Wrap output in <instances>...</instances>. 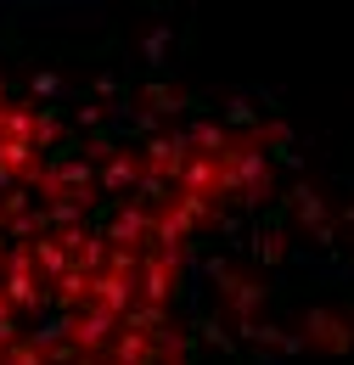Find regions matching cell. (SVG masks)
Wrapping results in <instances>:
<instances>
[{"mask_svg": "<svg viewBox=\"0 0 354 365\" xmlns=\"http://www.w3.org/2000/svg\"><path fill=\"white\" fill-rule=\"evenodd\" d=\"M220 175H225V197L231 202H242V208H265L270 202V152H265V130L253 124V130H231V146H225L220 158Z\"/></svg>", "mask_w": 354, "mask_h": 365, "instance_id": "6da1fadb", "label": "cell"}, {"mask_svg": "<svg viewBox=\"0 0 354 365\" xmlns=\"http://www.w3.org/2000/svg\"><path fill=\"white\" fill-rule=\"evenodd\" d=\"M208 225H220V202L175 191L169 202L152 208V247H191V236Z\"/></svg>", "mask_w": 354, "mask_h": 365, "instance_id": "7a4b0ae2", "label": "cell"}, {"mask_svg": "<svg viewBox=\"0 0 354 365\" xmlns=\"http://www.w3.org/2000/svg\"><path fill=\"white\" fill-rule=\"evenodd\" d=\"M96 163L90 158H51V169L40 175V185H34V197L40 202H79V208H96Z\"/></svg>", "mask_w": 354, "mask_h": 365, "instance_id": "3957f363", "label": "cell"}, {"mask_svg": "<svg viewBox=\"0 0 354 365\" xmlns=\"http://www.w3.org/2000/svg\"><path fill=\"white\" fill-rule=\"evenodd\" d=\"M208 281L220 287V304L236 315V326H253V320H259V309H265V298H270V287H265L253 270H236L231 259H208Z\"/></svg>", "mask_w": 354, "mask_h": 365, "instance_id": "277c9868", "label": "cell"}, {"mask_svg": "<svg viewBox=\"0 0 354 365\" xmlns=\"http://www.w3.org/2000/svg\"><path fill=\"white\" fill-rule=\"evenodd\" d=\"M186 275V247H146L141 253V304L169 309V298L180 292Z\"/></svg>", "mask_w": 354, "mask_h": 365, "instance_id": "5b68a950", "label": "cell"}, {"mask_svg": "<svg viewBox=\"0 0 354 365\" xmlns=\"http://www.w3.org/2000/svg\"><path fill=\"white\" fill-rule=\"evenodd\" d=\"M304 343H310L315 354H326V360L354 354V315H349V309H326V304H315L310 315H304Z\"/></svg>", "mask_w": 354, "mask_h": 365, "instance_id": "8992f818", "label": "cell"}, {"mask_svg": "<svg viewBox=\"0 0 354 365\" xmlns=\"http://www.w3.org/2000/svg\"><path fill=\"white\" fill-rule=\"evenodd\" d=\"M101 242H107L113 253H135V259H141V253L152 247V208H146L141 197H124L118 214H113V225L101 230Z\"/></svg>", "mask_w": 354, "mask_h": 365, "instance_id": "52a82bcc", "label": "cell"}, {"mask_svg": "<svg viewBox=\"0 0 354 365\" xmlns=\"http://www.w3.org/2000/svg\"><path fill=\"white\" fill-rule=\"evenodd\" d=\"M118 326L124 320L107 315V309H79V315H68V343H74V354L79 360H107V349H113V337H118Z\"/></svg>", "mask_w": 354, "mask_h": 365, "instance_id": "ba28073f", "label": "cell"}, {"mask_svg": "<svg viewBox=\"0 0 354 365\" xmlns=\"http://www.w3.org/2000/svg\"><path fill=\"white\" fill-rule=\"evenodd\" d=\"M90 287H96V275H85L79 264H68L56 281H45V309H56V315H79V309H90Z\"/></svg>", "mask_w": 354, "mask_h": 365, "instance_id": "9c48e42d", "label": "cell"}, {"mask_svg": "<svg viewBox=\"0 0 354 365\" xmlns=\"http://www.w3.org/2000/svg\"><path fill=\"white\" fill-rule=\"evenodd\" d=\"M141 152H130V146H113V158L101 163V175H96V185L107 191V197H130V191H141Z\"/></svg>", "mask_w": 354, "mask_h": 365, "instance_id": "30bf717a", "label": "cell"}, {"mask_svg": "<svg viewBox=\"0 0 354 365\" xmlns=\"http://www.w3.org/2000/svg\"><path fill=\"white\" fill-rule=\"evenodd\" d=\"M287 202L298 208V225L310 230L320 247H332V208H326V197H320L315 185H304V180H298L293 191H287Z\"/></svg>", "mask_w": 354, "mask_h": 365, "instance_id": "8fae6325", "label": "cell"}, {"mask_svg": "<svg viewBox=\"0 0 354 365\" xmlns=\"http://www.w3.org/2000/svg\"><path fill=\"white\" fill-rule=\"evenodd\" d=\"M107 360H113V365H158V349H152V337H146V331H135V326H124V331L113 337V349H107Z\"/></svg>", "mask_w": 354, "mask_h": 365, "instance_id": "7c38bea8", "label": "cell"}, {"mask_svg": "<svg viewBox=\"0 0 354 365\" xmlns=\"http://www.w3.org/2000/svg\"><path fill=\"white\" fill-rule=\"evenodd\" d=\"M74 140H68V118L56 113V107H40V124H34V152H51V158H62Z\"/></svg>", "mask_w": 354, "mask_h": 365, "instance_id": "4fadbf2b", "label": "cell"}, {"mask_svg": "<svg viewBox=\"0 0 354 365\" xmlns=\"http://www.w3.org/2000/svg\"><path fill=\"white\" fill-rule=\"evenodd\" d=\"M186 140H191V158H225L231 130L214 124V118H197V124H186Z\"/></svg>", "mask_w": 354, "mask_h": 365, "instance_id": "5bb4252c", "label": "cell"}, {"mask_svg": "<svg viewBox=\"0 0 354 365\" xmlns=\"http://www.w3.org/2000/svg\"><path fill=\"white\" fill-rule=\"evenodd\" d=\"M141 107H146L152 118H175V113L197 107V101H191V96H180V91H169V85H146V91H141Z\"/></svg>", "mask_w": 354, "mask_h": 365, "instance_id": "9a60e30c", "label": "cell"}, {"mask_svg": "<svg viewBox=\"0 0 354 365\" xmlns=\"http://www.w3.org/2000/svg\"><path fill=\"white\" fill-rule=\"evenodd\" d=\"M34 208H40V197L29 185H6L0 191V230L11 225V220H23V214H34Z\"/></svg>", "mask_w": 354, "mask_h": 365, "instance_id": "2e32d148", "label": "cell"}, {"mask_svg": "<svg viewBox=\"0 0 354 365\" xmlns=\"http://www.w3.org/2000/svg\"><path fill=\"white\" fill-rule=\"evenodd\" d=\"M34 124H40L34 101H11L6 107V140H34Z\"/></svg>", "mask_w": 354, "mask_h": 365, "instance_id": "e0dca14e", "label": "cell"}, {"mask_svg": "<svg viewBox=\"0 0 354 365\" xmlns=\"http://www.w3.org/2000/svg\"><path fill=\"white\" fill-rule=\"evenodd\" d=\"M152 349H158V365H163V360H191L197 337H191V331H175V326H163V331L152 337Z\"/></svg>", "mask_w": 354, "mask_h": 365, "instance_id": "ac0fdd59", "label": "cell"}, {"mask_svg": "<svg viewBox=\"0 0 354 365\" xmlns=\"http://www.w3.org/2000/svg\"><path fill=\"white\" fill-rule=\"evenodd\" d=\"M34 264H40V281H56V275L74 264V259L56 247V236H40V242H34Z\"/></svg>", "mask_w": 354, "mask_h": 365, "instance_id": "d6986e66", "label": "cell"}, {"mask_svg": "<svg viewBox=\"0 0 354 365\" xmlns=\"http://www.w3.org/2000/svg\"><path fill=\"white\" fill-rule=\"evenodd\" d=\"M169 40H175V29H169V23H158V29L146 34V46H141V62H146V68H163V56H169Z\"/></svg>", "mask_w": 354, "mask_h": 365, "instance_id": "ffe728a7", "label": "cell"}, {"mask_svg": "<svg viewBox=\"0 0 354 365\" xmlns=\"http://www.w3.org/2000/svg\"><path fill=\"white\" fill-rule=\"evenodd\" d=\"M0 365H51V354H45L34 337H23V343H11V349L0 354Z\"/></svg>", "mask_w": 354, "mask_h": 365, "instance_id": "44dd1931", "label": "cell"}, {"mask_svg": "<svg viewBox=\"0 0 354 365\" xmlns=\"http://www.w3.org/2000/svg\"><path fill=\"white\" fill-rule=\"evenodd\" d=\"M34 96H62V73H34Z\"/></svg>", "mask_w": 354, "mask_h": 365, "instance_id": "7402d4cb", "label": "cell"}, {"mask_svg": "<svg viewBox=\"0 0 354 365\" xmlns=\"http://www.w3.org/2000/svg\"><path fill=\"white\" fill-rule=\"evenodd\" d=\"M6 107H11V96H6V73H0V113H6Z\"/></svg>", "mask_w": 354, "mask_h": 365, "instance_id": "603a6c76", "label": "cell"}, {"mask_svg": "<svg viewBox=\"0 0 354 365\" xmlns=\"http://www.w3.org/2000/svg\"><path fill=\"white\" fill-rule=\"evenodd\" d=\"M0 315H11V304H6V292H0Z\"/></svg>", "mask_w": 354, "mask_h": 365, "instance_id": "cb8c5ba5", "label": "cell"}]
</instances>
